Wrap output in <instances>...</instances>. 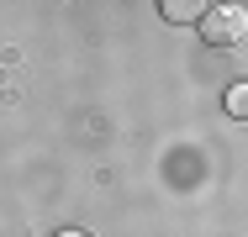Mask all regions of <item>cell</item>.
<instances>
[{"label": "cell", "mask_w": 248, "mask_h": 237, "mask_svg": "<svg viewBox=\"0 0 248 237\" xmlns=\"http://www.w3.org/2000/svg\"><path fill=\"white\" fill-rule=\"evenodd\" d=\"M201 37L211 47H238L248 43V5H211L206 16H201Z\"/></svg>", "instance_id": "cell-1"}, {"label": "cell", "mask_w": 248, "mask_h": 237, "mask_svg": "<svg viewBox=\"0 0 248 237\" xmlns=\"http://www.w3.org/2000/svg\"><path fill=\"white\" fill-rule=\"evenodd\" d=\"M158 11H164L169 21H201V16H206L211 5H196V0H164Z\"/></svg>", "instance_id": "cell-2"}, {"label": "cell", "mask_w": 248, "mask_h": 237, "mask_svg": "<svg viewBox=\"0 0 248 237\" xmlns=\"http://www.w3.org/2000/svg\"><path fill=\"white\" fill-rule=\"evenodd\" d=\"M222 105H227V116H232V121H248V79L227 85V100H222Z\"/></svg>", "instance_id": "cell-3"}, {"label": "cell", "mask_w": 248, "mask_h": 237, "mask_svg": "<svg viewBox=\"0 0 248 237\" xmlns=\"http://www.w3.org/2000/svg\"><path fill=\"white\" fill-rule=\"evenodd\" d=\"M53 237H90V232H53Z\"/></svg>", "instance_id": "cell-4"}]
</instances>
